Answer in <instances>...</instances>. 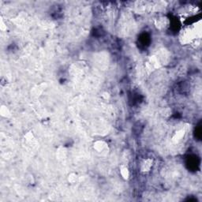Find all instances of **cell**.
<instances>
[{"label": "cell", "instance_id": "cell-2", "mask_svg": "<svg viewBox=\"0 0 202 202\" xmlns=\"http://www.w3.org/2000/svg\"><path fill=\"white\" fill-rule=\"evenodd\" d=\"M153 166V160L151 159H146L145 160H144V162L141 164V167L140 170L143 172H148L149 171L151 167Z\"/></svg>", "mask_w": 202, "mask_h": 202}, {"label": "cell", "instance_id": "cell-4", "mask_svg": "<svg viewBox=\"0 0 202 202\" xmlns=\"http://www.w3.org/2000/svg\"><path fill=\"white\" fill-rule=\"evenodd\" d=\"M79 180V177L77 173L74 172H71L67 176V181H68L69 183L70 184H76V183L78 182Z\"/></svg>", "mask_w": 202, "mask_h": 202}, {"label": "cell", "instance_id": "cell-8", "mask_svg": "<svg viewBox=\"0 0 202 202\" xmlns=\"http://www.w3.org/2000/svg\"><path fill=\"white\" fill-rule=\"evenodd\" d=\"M102 96L104 98L105 100H108V99L110 98V94L108 93V92H104V93H103Z\"/></svg>", "mask_w": 202, "mask_h": 202}, {"label": "cell", "instance_id": "cell-7", "mask_svg": "<svg viewBox=\"0 0 202 202\" xmlns=\"http://www.w3.org/2000/svg\"><path fill=\"white\" fill-rule=\"evenodd\" d=\"M34 138V135L32 131H29L26 134H25V139L28 141H31Z\"/></svg>", "mask_w": 202, "mask_h": 202}, {"label": "cell", "instance_id": "cell-3", "mask_svg": "<svg viewBox=\"0 0 202 202\" xmlns=\"http://www.w3.org/2000/svg\"><path fill=\"white\" fill-rule=\"evenodd\" d=\"M119 171H120V175L122 176V178L124 180L129 179L130 173V171L128 169L127 167L125 166V165H121L120 167H119Z\"/></svg>", "mask_w": 202, "mask_h": 202}, {"label": "cell", "instance_id": "cell-9", "mask_svg": "<svg viewBox=\"0 0 202 202\" xmlns=\"http://www.w3.org/2000/svg\"><path fill=\"white\" fill-rule=\"evenodd\" d=\"M1 29L2 30L7 29V26H5V24H4L3 21V20H1Z\"/></svg>", "mask_w": 202, "mask_h": 202}, {"label": "cell", "instance_id": "cell-1", "mask_svg": "<svg viewBox=\"0 0 202 202\" xmlns=\"http://www.w3.org/2000/svg\"><path fill=\"white\" fill-rule=\"evenodd\" d=\"M93 148L96 151V153L100 154H107L108 153V144L104 140H96L95 141L94 144H93Z\"/></svg>", "mask_w": 202, "mask_h": 202}, {"label": "cell", "instance_id": "cell-5", "mask_svg": "<svg viewBox=\"0 0 202 202\" xmlns=\"http://www.w3.org/2000/svg\"><path fill=\"white\" fill-rule=\"evenodd\" d=\"M0 114L3 117L5 118H8L10 117L11 115V113H10V111L9 110V108H7V106L5 105H2L1 106V108H0Z\"/></svg>", "mask_w": 202, "mask_h": 202}, {"label": "cell", "instance_id": "cell-6", "mask_svg": "<svg viewBox=\"0 0 202 202\" xmlns=\"http://www.w3.org/2000/svg\"><path fill=\"white\" fill-rule=\"evenodd\" d=\"M66 155V151L64 148H59L57 152V156L59 157V159H65Z\"/></svg>", "mask_w": 202, "mask_h": 202}]
</instances>
